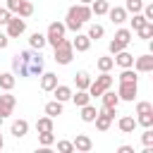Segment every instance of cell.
Wrapping results in <instances>:
<instances>
[{"label": "cell", "mask_w": 153, "mask_h": 153, "mask_svg": "<svg viewBox=\"0 0 153 153\" xmlns=\"http://www.w3.org/2000/svg\"><path fill=\"white\" fill-rule=\"evenodd\" d=\"M72 143H74V151H79V153H88L93 148V141H91L88 134H76V139Z\"/></svg>", "instance_id": "obj_12"}, {"label": "cell", "mask_w": 153, "mask_h": 153, "mask_svg": "<svg viewBox=\"0 0 153 153\" xmlns=\"http://www.w3.org/2000/svg\"><path fill=\"white\" fill-rule=\"evenodd\" d=\"M14 84H17V79H14L12 72H2V74H0V88H2V91H12Z\"/></svg>", "instance_id": "obj_23"}, {"label": "cell", "mask_w": 153, "mask_h": 153, "mask_svg": "<svg viewBox=\"0 0 153 153\" xmlns=\"http://www.w3.org/2000/svg\"><path fill=\"white\" fill-rule=\"evenodd\" d=\"M14 105H17V98L10 93V91H5L2 96H0V115L2 117H7V115H12V110H14Z\"/></svg>", "instance_id": "obj_9"}, {"label": "cell", "mask_w": 153, "mask_h": 153, "mask_svg": "<svg viewBox=\"0 0 153 153\" xmlns=\"http://www.w3.org/2000/svg\"><path fill=\"white\" fill-rule=\"evenodd\" d=\"M12 69H14V74H19V76H29V62L22 60L19 53L12 57Z\"/></svg>", "instance_id": "obj_15"}, {"label": "cell", "mask_w": 153, "mask_h": 153, "mask_svg": "<svg viewBox=\"0 0 153 153\" xmlns=\"http://www.w3.org/2000/svg\"><path fill=\"white\" fill-rule=\"evenodd\" d=\"M57 151H60V153H72V151H74V143L62 139V141H57Z\"/></svg>", "instance_id": "obj_40"}, {"label": "cell", "mask_w": 153, "mask_h": 153, "mask_svg": "<svg viewBox=\"0 0 153 153\" xmlns=\"http://www.w3.org/2000/svg\"><path fill=\"white\" fill-rule=\"evenodd\" d=\"M96 115H98V110H96L91 103L81 105V122H93V120H96Z\"/></svg>", "instance_id": "obj_28"}, {"label": "cell", "mask_w": 153, "mask_h": 153, "mask_svg": "<svg viewBox=\"0 0 153 153\" xmlns=\"http://www.w3.org/2000/svg\"><path fill=\"white\" fill-rule=\"evenodd\" d=\"M43 110H45V115H48V117H53V120H55L57 115H62V103H60V100H50V103H45V108H43Z\"/></svg>", "instance_id": "obj_24"}, {"label": "cell", "mask_w": 153, "mask_h": 153, "mask_svg": "<svg viewBox=\"0 0 153 153\" xmlns=\"http://www.w3.org/2000/svg\"><path fill=\"white\" fill-rule=\"evenodd\" d=\"M38 143L45 146V148H50V146L55 143V134H53V131H41V134H38Z\"/></svg>", "instance_id": "obj_34"}, {"label": "cell", "mask_w": 153, "mask_h": 153, "mask_svg": "<svg viewBox=\"0 0 153 153\" xmlns=\"http://www.w3.org/2000/svg\"><path fill=\"white\" fill-rule=\"evenodd\" d=\"M136 93H139V84L136 81H120V88H117L120 100H134Z\"/></svg>", "instance_id": "obj_7"}, {"label": "cell", "mask_w": 153, "mask_h": 153, "mask_svg": "<svg viewBox=\"0 0 153 153\" xmlns=\"http://www.w3.org/2000/svg\"><path fill=\"white\" fill-rule=\"evenodd\" d=\"M74 84H76V88H88V84H91V76H88V72H76L74 74Z\"/></svg>", "instance_id": "obj_31"}, {"label": "cell", "mask_w": 153, "mask_h": 153, "mask_svg": "<svg viewBox=\"0 0 153 153\" xmlns=\"http://www.w3.org/2000/svg\"><path fill=\"white\" fill-rule=\"evenodd\" d=\"M136 124H141L143 129H146V127H153V112H143V115H139V117H136Z\"/></svg>", "instance_id": "obj_36"}, {"label": "cell", "mask_w": 153, "mask_h": 153, "mask_svg": "<svg viewBox=\"0 0 153 153\" xmlns=\"http://www.w3.org/2000/svg\"><path fill=\"white\" fill-rule=\"evenodd\" d=\"M79 2H81V5H91L93 0H79Z\"/></svg>", "instance_id": "obj_46"}, {"label": "cell", "mask_w": 153, "mask_h": 153, "mask_svg": "<svg viewBox=\"0 0 153 153\" xmlns=\"http://www.w3.org/2000/svg\"><path fill=\"white\" fill-rule=\"evenodd\" d=\"M43 74V57H41V50L33 53L31 50V60H29V76H41Z\"/></svg>", "instance_id": "obj_10"}, {"label": "cell", "mask_w": 153, "mask_h": 153, "mask_svg": "<svg viewBox=\"0 0 153 153\" xmlns=\"http://www.w3.org/2000/svg\"><path fill=\"white\" fill-rule=\"evenodd\" d=\"M117 151H120V153H134V146H120Z\"/></svg>", "instance_id": "obj_45"}, {"label": "cell", "mask_w": 153, "mask_h": 153, "mask_svg": "<svg viewBox=\"0 0 153 153\" xmlns=\"http://www.w3.org/2000/svg\"><path fill=\"white\" fill-rule=\"evenodd\" d=\"M76 108H81V105H86V103H91V96H88V91L86 88H76V93L72 91V98H69Z\"/></svg>", "instance_id": "obj_20"}, {"label": "cell", "mask_w": 153, "mask_h": 153, "mask_svg": "<svg viewBox=\"0 0 153 153\" xmlns=\"http://www.w3.org/2000/svg\"><path fill=\"white\" fill-rule=\"evenodd\" d=\"M146 22H148V19H146V17L141 14V12H136V14H134V17L129 19V29H131V31H136V29H139V26H143Z\"/></svg>", "instance_id": "obj_35"}, {"label": "cell", "mask_w": 153, "mask_h": 153, "mask_svg": "<svg viewBox=\"0 0 153 153\" xmlns=\"http://www.w3.org/2000/svg\"><path fill=\"white\" fill-rule=\"evenodd\" d=\"M2 146H5V139H2V134H0V151H2Z\"/></svg>", "instance_id": "obj_47"}, {"label": "cell", "mask_w": 153, "mask_h": 153, "mask_svg": "<svg viewBox=\"0 0 153 153\" xmlns=\"http://www.w3.org/2000/svg\"><path fill=\"white\" fill-rule=\"evenodd\" d=\"M65 31H67L65 22H50V24H48V29H45V43L55 48V45L65 38Z\"/></svg>", "instance_id": "obj_4"}, {"label": "cell", "mask_w": 153, "mask_h": 153, "mask_svg": "<svg viewBox=\"0 0 153 153\" xmlns=\"http://www.w3.org/2000/svg\"><path fill=\"white\" fill-rule=\"evenodd\" d=\"M17 14H19V17H24V19H26V17H31V14H33V5H31V2H29V0H24V2H22V7H19V12H17Z\"/></svg>", "instance_id": "obj_37"}, {"label": "cell", "mask_w": 153, "mask_h": 153, "mask_svg": "<svg viewBox=\"0 0 153 153\" xmlns=\"http://www.w3.org/2000/svg\"><path fill=\"white\" fill-rule=\"evenodd\" d=\"M88 7H91V12H93L96 17H103V14L108 12V7H110V2H108V0H93V2L88 5Z\"/></svg>", "instance_id": "obj_26"}, {"label": "cell", "mask_w": 153, "mask_h": 153, "mask_svg": "<svg viewBox=\"0 0 153 153\" xmlns=\"http://www.w3.org/2000/svg\"><path fill=\"white\" fill-rule=\"evenodd\" d=\"M5 29H7L5 33H7L10 38H19V36L26 31V19L19 17V14H17V17H10V22L5 24Z\"/></svg>", "instance_id": "obj_6"}, {"label": "cell", "mask_w": 153, "mask_h": 153, "mask_svg": "<svg viewBox=\"0 0 153 153\" xmlns=\"http://www.w3.org/2000/svg\"><path fill=\"white\" fill-rule=\"evenodd\" d=\"M55 86H57V74L43 72V74H41V88H43V91H53Z\"/></svg>", "instance_id": "obj_18"}, {"label": "cell", "mask_w": 153, "mask_h": 153, "mask_svg": "<svg viewBox=\"0 0 153 153\" xmlns=\"http://www.w3.org/2000/svg\"><path fill=\"white\" fill-rule=\"evenodd\" d=\"M136 72H141V74H146V72H153V55L148 53V55H139V57H134V65H131Z\"/></svg>", "instance_id": "obj_8"}, {"label": "cell", "mask_w": 153, "mask_h": 153, "mask_svg": "<svg viewBox=\"0 0 153 153\" xmlns=\"http://www.w3.org/2000/svg\"><path fill=\"white\" fill-rule=\"evenodd\" d=\"M124 10H127V14H136V12L143 10V0H127L124 2Z\"/></svg>", "instance_id": "obj_33"}, {"label": "cell", "mask_w": 153, "mask_h": 153, "mask_svg": "<svg viewBox=\"0 0 153 153\" xmlns=\"http://www.w3.org/2000/svg\"><path fill=\"white\" fill-rule=\"evenodd\" d=\"M53 96H55V100L67 103V100L72 98V88H69V86H65V84H57V86L53 88Z\"/></svg>", "instance_id": "obj_19"}, {"label": "cell", "mask_w": 153, "mask_h": 153, "mask_svg": "<svg viewBox=\"0 0 153 153\" xmlns=\"http://www.w3.org/2000/svg\"><path fill=\"white\" fill-rule=\"evenodd\" d=\"M117 127H120V131H122V134H131V131H134V127H136V120H134L131 115H124V117H120Z\"/></svg>", "instance_id": "obj_22"}, {"label": "cell", "mask_w": 153, "mask_h": 153, "mask_svg": "<svg viewBox=\"0 0 153 153\" xmlns=\"http://www.w3.org/2000/svg\"><path fill=\"white\" fill-rule=\"evenodd\" d=\"M53 50H55L53 60H55L57 65H69L72 57H74V48H72V41H69V38H62Z\"/></svg>", "instance_id": "obj_3"}, {"label": "cell", "mask_w": 153, "mask_h": 153, "mask_svg": "<svg viewBox=\"0 0 153 153\" xmlns=\"http://www.w3.org/2000/svg\"><path fill=\"white\" fill-rule=\"evenodd\" d=\"M10 134H12L14 139H24V136L29 134V122H26V120H14L12 127H10Z\"/></svg>", "instance_id": "obj_13"}, {"label": "cell", "mask_w": 153, "mask_h": 153, "mask_svg": "<svg viewBox=\"0 0 153 153\" xmlns=\"http://www.w3.org/2000/svg\"><path fill=\"white\" fill-rule=\"evenodd\" d=\"M112 60H115V65H120L122 69L134 65V55H131V53H127V48H124V50H120V53H115V57H112Z\"/></svg>", "instance_id": "obj_16"}, {"label": "cell", "mask_w": 153, "mask_h": 153, "mask_svg": "<svg viewBox=\"0 0 153 153\" xmlns=\"http://www.w3.org/2000/svg\"><path fill=\"white\" fill-rule=\"evenodd\" d=\"M29 45H31V50H43L48 43H45V33H41V31H33L31 36H29Z\"/></svg>", "instance_id": "obj_17"}, {"label": "cell", "mask_w": 153, "mask_h": 153, "mask_svg": "<svg viewBox=\"0 0 153 153\" xmlns=\"http://www.w3.org/2000/svg\"><path fill=\"white\" fill-rule=\"evenodd\" d=\"M100 100H103L105 108H117V105H120V96H117L115 91H110V88H105V91L100 93Z\"/></svg>", "instance_id": "obj_21"}, {"label": "cell", "mask_w": 153, "mask_h": 153, "mask_svg": "<svg viewBox=\"0 0 153 153\" xmlns=\"http://www.w3.org/2000/svg\"><path fill=\"white\" fill-rule=\"evenodd\" d=\"M53 129H55L53 117L45 115V117H38V120H36V131H38V134H41V131H53Z\"/></svg>", "instance_id": "obj_25"}, {"label": "cell", "mask_w": 153, "mask_h": 153, "mask_svg": "<svg viewBox=\"0 0 153 153\" xmlns=\"http://www.w3.org/2000/svg\"><path fill=\"white\" fill-rule=\"evenodd\" d=\"M105 14H108V17H110V22H112V24H117V26L127 22V10H124V7H108V12H105Z\"/></svg>", "instance_id": "obj_14"}, {"label": "cell", "mask_w": 153, "mask_h": 153, "mask_svg": "<svg viewBox=\"0 0 153 153\" xmlns=\"http://www.w3.org/2000/svg\"><path fill=\"white\" fill-rule=\"evenodd\" d=\"M131 36H134V31H131V29H117V31H115V38H117V41H122L124 45H129V43H131Z\"/></svg>", "instance_id": "obj_32"}, {"label": "cell", "mask_w": 153, "mask_h": 153, "mask_svg": "<svg viewBox=\"0 0 153 153\" xmlns=\"http://www.w3.org/2000/svg\"><path fill=\"white\" fill-rule=\"evenodd\" d=\"M86 36H88L91 41H98V38H103V36H105V29H103V24H91V26H88V31H86Z\"/></svg>", "instance_id": "obj_29"}, {"label": "cell", "mask_w": 153, "mask_h": 153, "mask_svg": "<svg viewBox=\"0 0 153 153\" xmlns=\"http://www.w3.org/2000/svg\"><path fill=\"white\" fill-rule=\"evenodd\" d=\"M141 141H143V146H153V129L151 127H146V131L141 134Z\"/></svg>", "instance_id": "obj_41"}, {"label": "cell", "mask_w": 153, "mask_h": 153, "mask_svg": "<svg viewBox=\"0 0 153 153\" xmlns=\"http://www.w3.org/2000/svg\"><path fill=\"white\" fill-rule=\"evenodd\" d=\"M105 88H112V76H110V72H100L96 79H91V84H88V96L91 98H100V93L105 91Z\"/></svg>", "instance_id": "obj_2"}, {"label": "cell", "mask_w": 153, "mask_h": 153, "mask_svg": "<svg viewBox=\"0 0 153 153\" xmlns=\"http://www.w3.org/2000/svg\"><path fill=\"white\" fill-rule=\"evenodd\" d=\"M91 17H93L91 7L79 2V5H74V7H69V10H67V17H65V26H67L69 31H74V33H76V31H81V26H84V24H86Z\"/></svg>", "instance_id": "obj_1"}, {"label": "cell", "mask_w": 153, "mask_h": 153, "mask_svg": "<svg viewBox=\"0 0 153 153\" xmlns=\"http://www.w3.org/2000/svg\"><path fill=\"white\" fill-rule=\"evenodd\" d=\"M22 2H24V0H7V10H10L12 14H17L19 7H22Z\"/></svg>", "instance_id": "obj_42"}, {"label": "cell", "mask_w": 153, "mask_h": 153, "mask_svg": "<svg viewBox=\"0 0 153 153\" xmlns=\"http://www.w3.org/2000/svg\"><path fill=\"white\" fill-rule=\"evenodd\" d=\"M134 33H136L139 38H143V41H151V38H153V22H146V24L139 26Z\"/></svg>", "instance_id": "obj_27"}, {"label": "cell", "mask_w": 153, "mask_h": 153, "mask_svg": "<svg viewBox=\"0 0 153 153\" xmlns=\"http://www.w3.org/2000/svg\"><path fill=\"white\" fill-rule=\"evenodd\" d=\"M127 45L122 43V41H117V38H112L110 41V45H108V50H110V55H115V53H120V50H124Z\"/></svg>", "instance_id": "obj_38"}, {"label": "cell", "mask_w": 153, "mask_h": 153, "mask_svg": "<svg viewBox=\"0 0 153 153\" xmlns=\"http://www.w3.org/2000/svg\"><path fill=\"white\" fill-rule=\"evenodd\" d=\"M7 45H10V36H7V33H2V31H0V50H5V48H7Z\"/></svg>", "instance_id": "obj_44"}, {"label": "cell", "mask_w": 153, "mask_h": 153, "mask_svg": "<svg viewBox=\"0 0 153 153\" xmlns=\"http://www.w3.org/2000/svg\"><path fill=\"white\" fill-rule=\"evenodd\" d=\"M72 48H74L76 53H86V50L91 48V38H88L86 33H81V31H76V36L72 38Z\"/></svg>", "instance_id": "obj_11"}, {"label": "cell", "mask_w": 153, "mask_h": 153, "mask_svg": "<svg viewBox=\"0 0 153 153\" xmlns=\"http://www.w3.org/2000/svg\"><path fill=\"white\" fill-rule=\"evenodd\" d=\"M143 112H153V105L148 100H139L136 103V115H143Z\"/></svg>", "instance_id": "obj_39"}, {"label": "cell", "mask_w": 153, "mask_h": 153, "mask_svg": "<svg viewBox=\"0 0 153 153\" xmlns=\"http://www.w3.org/2000/svg\"><path fill=\"white\" fill-rule=\"evenodd\" d=\"M2 120H5V117H2V115H0V124H2Z\"/></svg>", "instance_id": "obj_48"}, {"label": "cell", "mask_w": 153, "mask_h": 153, "mask_svg": "<svg viewBox=\"0 0 153 153\" xmlns=\"http://www.w3.org/2000/svg\"><path fill=\"white\" fill-rule=\"evenodd\" d=\"M96 67H98V72H110V69L115 67V60L108 57V55H103V57L96 60Z\"/></svg>", "instance_id": "obj_30"}, {"label": "cell", "mask_w": 153, "mask_h": 153, "mask_svg": "<svg viewBox=\"0 0 153 153\" xmlns=\"http://www.w3.org/2000/svg\"><path fill=\"white\" fill-rule=\"evenodd\" d=\"M115 110H117V108H105V105L98 110V115H96V120H93L98 131H108V129H110V124H112V120H115Z\"/></svg>", "instance_id": "obj_5"}, {"label": "cell", "mask_w": 153, "mask_h": 153, "mask_svg": "<svg viewBox=\"0 0 153 153\" xmlns=\"http://www.w3.org/2000/svg\"><path fill=\"white\" fill-rule=\"evenodd\" d=\"M10 17H12V12H10L7 7H0V26H5V24L10 22Z\"/></svg>", "instance_id": "obj_43"}]
</instances>
